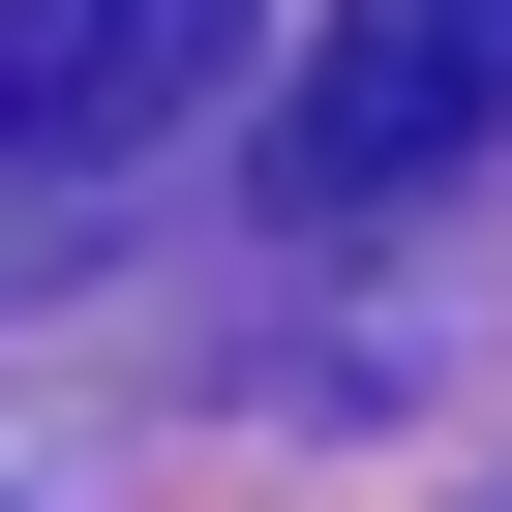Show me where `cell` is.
Wrapping results in <instances>:
<instances>
[{"label":"cell","instance_id":"6da1fadb","mask_svg":"<svg viewBox=\"0 0 512 512\" xmlns=\"http://www.w3.org/2000/svg\"><path fill=\"white\" fill-rule=\"evenodd\" d=\"M512 151V0H332L272 91V211H422Z\"/></svg>","mask_w":512,"mask_h":512},{"label":"cell","instance_id":"7a4b0ae2","mask_svg":"<svg viewBox=\"0 0 512 512\" xmlns=\"http://www.w3.org/2000/svg\"><path fill=\"white\" fill-rule=\"evenodd\" d=\"M241 61V0H0V151H151Z\"/></svg>","mask_w":512,"mask_h":512}]
</instances>
